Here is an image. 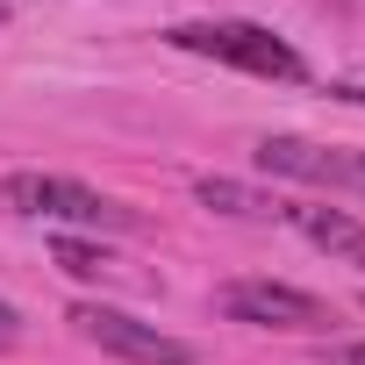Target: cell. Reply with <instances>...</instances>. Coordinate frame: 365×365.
Segmentation results:
<instances>
[{"label": "cell", "instance_id": "obj_8", "mask_svg": "<svg viewBox=\"0 0 365 365\" xmlns=\"http://www.w3.org/2000/svg\"><path fill=\"white\" fill-rule=\"evenodd\" d=\"M322 187H351V194H365V150H329V179Z\"/></svg>", "mask_w": 365, "mask_h": 365}, {"label": "cell", "instance_id": "obj_2", "mask_svg": "<svg viewBox=\"0 0 365 365\" xmlns=\"http://www.w3.org/2000/svg\"><path fill=\"white\" fill-rule=\"evenodd\" d=\"M0 208L15 215H43V222H86V230H136V215L79 179H58V172H8L0 179Z\"/></svg>", "mask_w": 365, "mask_h": 365}, {"label": "cell", "instance_id": "obj_1", "mask_svg": "<svg viewBox=\"0 0 365 365\" xmlns=\"http://www.w3.org/2000/svg\"><path fill=\"white\" fill-rule=\"evenodd\" d=\"M165 43L194 51V58H215V65H237L251 79H287V86L308 79L301 51L287 36H272L265 22H179V29H165Z\"/></svg>", "mask_w": 365, "mask_h": 365}, {"label": "cell", "instance_id": "obj_10", "mask_svg": "<svg viewBox=\"0 0 365 365\" xmlns=\"http://www.w3.org/2000/svg\"><path fill=\"white\" fill-rule=\"evenodd\" d=\"M322 365H365V344H336V351H322Z\"/></svg>", "mask_w": 365, "mask_h": 365}, {"label": "cell", "instance_id": "obj_11", "mask_svg": "<svg viewBox=\"0 0 365 365\" xmlns=\"http://www.w3.org/2000/svg\"><path fill=\"white\" fill-rule=\"evenodd\" d=\"M329 93H336V101H358V108H365V79H344V86H329Z\"/></svg>", "mask_w": 365, "mask_h": 365}, {"label": "cell", "instance_id": "obj_3", "mask_svg": "<svg viewBox=\"0 0 365 365\" xmlns=\"http://www.w3.org/2000/svg\"><path fill=\"white\" fill-rule=\"evenodd\" d=\"M72 329L86 344H101L108 358H129V365H201V351L187 336H165L158 322H136L122 308H101V301H79L72 308Z\"/></svg>", "mask_w": 365, "mask_h": 365}, {"label": "cell", "instance_id": "obj_9", "mask_svg": "<svg viewBox=\"0 0 365 365\" xmlns=\"http://www.w3.org/2000/svg\"><path fill=\"white\" fill-rule=\"evenodd\" d=\"M15 344H22V315L0 301V351H15Z\"/></svg>", "mask_w": 365, "mask_h": 365}, {"label": "cell", "instance_id": "obj_5", "mask_svg": "<svg viewBox=\"0 0 365 365\" xmlns=\"http://www.w3.org/2000/svg\"><path fill=\"white\" fill-rule=\"evenodd\" d=\"M315 251H329L336 265H351V272H365V222L351 215V208H322V201H301V208H279Z\"/></svg>", "mask_w": 365, "mask_h": 365}, {"label": "cell", "instance_id": "obj_12", "mask_svg": "<svg viewBox=\"0 0 365 365\" xmlns=\"http://www.w3.org/2000/svg\"><path fill=\"white\" fill-rule=\"evenodd\" d=\"M0 15H8V0H0Z\"/></svg>", "mask_w": 365, "mask_h": 365}, {"label": "cell", "instance_id": "obj_4", "mask_svg": "<svg viewBox=\"0 0 365 365\" xmlns=\"http://www.w3.org/2000/svg\"><path fill=\"white\" fill-rule=\"evenodd\" d=\"M222 315H230V322H251V329H294V336L336 322L329 301H315V294H301V287H279V279H230V287H222Z\"/></svg>", "mask_w": 365, "mask_h": 365}, {"label": "cell", "instance_id": "obj_6", "mask_svg": "<svg viewBox=\"0 0 365 365\" xmlns=\"http://www.w3.org/2000/svg\"><path fill=\"white\" fill-rule=\"evenodd\" d=\"M194 194H201V208H215V215H237V222H272L279 215V201L272 194H251V187H237V179H194Z\"/></svg>", "mask_w": 365, "mask_h": 365}, {"label": "cell", "instance_id": "obj_7", "mask_svg": "<svg viewBox=\"0 0 365 365\" xmlns=\"http://www.w3.org/2000/svg\"><path fill=\"white\" fill-rule=\"evenodd\" d=\"M51 258H58L72 279H108V272H115V258H108L101 244H79V237H58V244H51Z\"/></svg>", "mask_w": 365, "mask_h": 365}]
</instances>
